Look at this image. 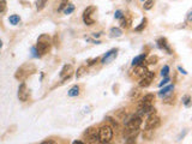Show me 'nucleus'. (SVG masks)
<instances>
[{
  "label": "nucleus",
  "instance_id": "32",
  "mask_svg": "<svg viewBox=\"0 0 192 144\" xmlns=\"http://www.w3.org/2000/svg\"><path fill=\"white\" fill-rule=\"evenodd\" d=\"M41 144H57L54 141H51V139H48V141H45V142H42Z\"/></svg>",
  "mask_w": 192,
  "mask_h": 144
},
{
  "label": "nucleus",
  "instance_id": "2",
  "mask_svg": "<svg viewBox=\"0 0 192 144\" xmlns=\"http://www.w3.org/2000/svg\"><path fill=\"white\" fill-rule=\"evenodd\" d=\"M98 138L101 141V144L109 143L110 139L113 138V129L108 125H103L98 129Z\"/></svg>",
  "mask_w": 192,
  "mask_h": 144
},
{
  "label": "nucleus",
  "instance_id": "8",
  "mask_svg": "<svg viewBox=\"0 0 192 144\" xmlns=\"http://www.w3.org/2000/svg\"><path fill=\"white\" fill-rule=\"evenodd\" d=\"M72 73H73V67H72V65H65L64 67H63V70L60 71V78H61V81H66V79H69L71 76H72Z\"/></svg>",
  "mask_w": 192,
  "mask_h": 144
},
{
  "label": "nucleus",
  "instance_id": "4",
  "mask_svg": "<svg viewBox=\"0 0 192 144\" xmlns=\"http://www.w3.org/2000/svg\"><path fill=\"white\" fill-rule=\"evenodd\" d=\"M142 125V118L139 115H133L130 120H127L126 123V130L129 132H137L138 129Z\"/></svg>",
  "mask_w": 192,
  "mask_h": 144
},
{
  "label": "nucleus",
  "instance_id": "18",
  "mask_svg": "<svg viewBox=\"0 0 192 144\" xmlns=\"http://www.w3.org/2000/svg\"><path fill=\"white\" fill-rule=\"evenodd\" d=\"M85 72H87V67H85V66H81V67L77 70V72H76V77H77V78H81L82 76L85 75Z\"/></svg>",
  "mask_w": 192,
  "mask_h": 144
},
{
  "label": "nucleus",
  "instance_id": "24",
  "mask_svg": "<svg viewBox=\"0 0 192 144\" xmlns=\"http://www.w3.org/2000/svg\"><path fill=\"white\" fill-rule=\"evenodd\" d=\"M168 73H169V66H168V65H165L163 69L161 70V76H162V77H168Z\"/></svg>",
  "mask_w": 192,
  "mask_h": 144
},
{
  "label": "nucleus",
  "instance_id": "28",
  "mask_svg": "<svg viewBox=\"0 0 192 144\" xmlns=\"http://www.w3.org/2000/svg\"><path fill=\"white\" fill-rule=\"evenodd\" d=\"M5 10H6V1L0 0V12H4Z\"/></svg>",
  "mask_w": 192,
  "mask_h": 144
},
{
  "label": "nucleus",
  "instance_id": "16",
  "mask_svg": "<svg viewBox=\"0 0 192 144\" xmlns=\"http://www.w3.org/2000/svg\"><path fill=\"white\" fill-rule=\"evenodd\" d=\"M121 34H122V31L119 28H112L110 29V36L112 37H120Z\"/></svg>",
  "mask_w": 192,
  "mask_h": 144
},
{
  "label": "nucleus",
  "instance_id": "14",
  "mask_svg": "<svg viewBox=\"0 0 192 144\" xmlns=\"http://www.w3.org/2000/svg\"><path fill=\"white\" fill-rule=\"evenodd\" d=\"M67 95H69L70 97H76V96H78V95H79V87H78V85L72 87V88L69 90Z\"/></svg>",
  "mask_w": 192,
  "mask_h": 144
},
{
  "label": "nucleus",
  "instance_id": "15",
  "mask_svg": "<svg viewBox=\"0 0 192 144\" xmlns=\"http://www.w3.org/2000/svg\"><path fill=\"white\" fill-rule=\"evenodd\" d=\"M173 89H174V85H168V87L163 88L162 90H160V91H159V95H160L161 97H165V96H167V95L171 93V90H173Z\"/></svg>",
  "mask_w": 192,
  "mask_h": 144
},
{
  "label": "nucleus",
  "instance_id": "35",
  "mask_svg": "<svg viewBox=\"0 0 192 144\" xmlns=\"http://www.w3.org/2000/svg\"><path fill=\"white\" fill-rule=\"evenodd\" d=\"M187 19H189V20H192V12H190V13H189V16H187Z\"/></svg>",
  "mask_w": 192,
  "mask_h": 144
},
{
  "label": "nucleus",
  "instance_id": "9",
  "mask_svg": "<svg viewBox=\"0 0 192 144\" xmlns=\"http://www.w3.org/2000/svg\"><path fill=\"white\" fill-rule=\"evenodd\" d=\"M28 97H29V91H28V88H26V85H25V83H22L20 85H19V88H18V99L20 100V101H26L28 100Z\"/></svg>",
  "mask_w": 192,
  "mask_h": 144
},
{
  "label": "nucleus",
  "instance_id": "1",
  "mask_svg": "<svg viewBox=\"0 0 192 144\" xmlns=\"http://www.w3.org/2000/svg\"><path fill=\"white\" fill-rule=\"evenodd\" d=\"M51 48V38L48 35L43 34L39 37L37 40V44H36V51L39 53V55H43L46 54Z\"/></svg>",
  "mask_w": 192,
  "mask_h": 144
},
{
  "label": "nucleus",
  "instance_id": "6",
  "mask_svg": "<svg viewBox=\"0 0 192 144\" xmlns=\"http://www.w3.org/2000/svg\"><path fill=\"white\" fill-rule=\"evenodd\" d=\"M96 10L95 6H89L87 7V10L83 12V20L87 25H93L94 24V19L91 18V13Z\"/></svg>",
  "mask_w": 192,
  "mask_h": 144
},
{
  "label": "nucleus",
  "instance_id": "7",
  "mask_svg": "<svg viewBox=\"0 0 192 144\" xmlns=\"http://www.w3.org/2000/svg\"><path fill=\"white\" fill-rule=\"evenodd\" d=\"M87 144H101V141L98 138V133L90 129L87 132Z\"/></svg>",
  "mask_w": 192,
  "mask_h": 144
},
{
  "label": "nucleus",
  "instance_id": "26",
  "mask_svg": "<svg viewBox=\"0 0 192 144\" xmlns=\"http://www.w3.org/2000/svg\"><path fill=\"white\" fill-rule=\"evenodd\" d=\"M66 6H67V0H61L60 6H59L58 11H63V10H64V7H66Z\"/></svg>",
  "mask_w": 192,
  "mask_h": 144
},
{
  "label": "nucleus",
  "instance_id": "30",
  "mask_svg": "<svg viewBox=\"0 0 192 144\" xmlns=\"http://www.w3.org/2000/svg\"><path fill=\"white\" fill-rule=\"evenodd\" d=\"M126 144H136V141H135V137H130L129 139H127V142Z\"/></svg>",
  "mask_w": 192,
  "mask_h": 144
},
{
  "label": "nucleus",
  "instance_id": "20",
  "mask_svg": "<svg viewBox=\"0 0 192 144\" xmlns=\"http://www.w3.org/2000/svg\"><path fill=\"white\" fill-rule=\"evenodd\" d=\"M47 1H48V0H37V1H36V7H37V10L41 11V10L46 6Z\"/></svg>",
  "mask_w": 192,
  "mask_h": 144
},
{
  "label": "nucleus",
  "instance_id": "12",
  "mask_svg": "<svg viewBox=\"0 0 192 144\" xmlns=\"http://www.w3.org/2000/svg\"><path fill=\"white\" fill-rule=\"evenodd\" d=\"M157 46H159L161 49L167 51V52H168V54H172V51H171L169 44H168V42H167V40H166V38H163V37L159 38V40H157Z\"/></svg>",
  "mask_w": 192,
  "mask_h": 144
},
{
  "label": "nucleus",
  "instance_id": "23",
  "mask_svg": "<svg viewBox=\"0 0 192 144\" xmlns=\"http://www.w3.org/2000/svg\"><path fill=\"white\" fill-rule=\"evenodd\" d=\"M130 23H131V20L130 19H126L125 17H122L121 18V28H129L130 26Z\"/></svg>",
  "mask_w": 192,
  "mask_h": 144
},
{
  "label": "nucleus",
  "instance_id": "31",
  "mask_svg": "<svg viewBox=\"0 0 192 144\" xmlns=\"http://www.w3.org/2000/svg\"><path fill=\"white\" fill-rule=\"evenodd\" d=\"M150 64H156V61H157V58L156 57H153V58H150Z\"/></svg>",
  "mask_w": 192,
  "mask_h": 144
},
{
  "label": "nucleus",
  "instance_id": "21",
  "mask_svg": "<svg viewBox=\"0 0 192 144\" xmlns=\"http://www.w3.org/2000/svg\"><path fill=\"white\" fill-rule=\"evenodd\" d=\"M183 102H184V105L186 106V107H190L192 103V100H191V96L190 95H185L184 96V99H183Z\"/></svg>",
  "mask_w": 192,
  "mask_h": 144
},
{
  "label": "nucleus",
  "instance_id": "17",
  "mask_svg": "<svg viewBox=\"0 0 192 144\" xmlns=\"http://www.w3.org/2000/svg\"><path fill=\"white\" fill-rule=\"evenodd\" d=\"M19 20H20V18H19V16H17V14H12V16H10V18H8V22H10L12 25H17V24L19 23Z\"/></svg>",
  "mask_w": 192,
  "mask_h": 144
},
{
  "label": "nucleus",
  "instance_id": "13",
  "mask_svg": "<svg viewBox=\"0 0 192 144\" xmlns=\"http://www.w3.org/2000/svg\"><path fill=\"white\" fill-rule=\"evenodd\" d=\"M145 58H147V55H145V54H141V55H138V57L133 58V60H132V66H138V65H143V63H144Z\"/></svg>",
  "mask_w": 192,
  "mask_h": 144
},
{
  "label": "nucleus",
  "instance_id": "36",
  "mask_svg": "<svg viewBox=\"0 0 192 144\" xmlns=\"http://www.w3.org/2000/svg\"><path fill=\"white\" fill-rule=\"evenodd\" d=\"M93 36H94V37H98V36H100V34H93Z\"/></svg>",
  "mask_w": 192,
  "mask_h": 144
},
{
  "label": "nucleus",
  "instance_id": "10",
  "mask_svg": "<svg viewBox=\"0 0 192 144\" xmlns=\"http://www.w3.org/2000/svg\"><path fill=\"white\" fill-rule=\"evenodd\" d=\"M116 53H118V49H112V51L107 52L106 55L102 58L101 63H102V64H108V63L113 61V60L116 58Z\"/></svg>",
  "mask_w": 192,
  "mask_h": 144
},
{
  "label": "nucleus",
  "instance_id": "25",
  "mask_svg": "<svg viewBox=\"0 0 192 144\" xmlns=\"http://www.w3.org/2000/svg\"><path fill=\"white\" fill-rule=\"evenodd\" d=\"M145 25H147V19L144 18V19L142 20V23H141V24H139V25L136 28V31H142V30L145 28Z\"/></svg>",
  "mask_w": 192,
  "mask_h": 144
},
{
  "label": "nucleus",
  "instance_id": "11",
  "mask_svg": "<svg viewBox=\"0 0 192 144\" xmlns=\"http://www.w3.org/2000/svg\"><path fill=\"white\" fill-rule=\"evenodd\" d=\"M147 72H148V69H147L144 65H138V66L135 67L132 75H133L135 77H137V78H142L144 75H147Z\"/></svg>",
  "mask_w": 192,
  "mask_h": 144
},
{
  "label": "nucleus",
  "instance_id": "38",
  "mask_svg": "<svg viewBox=\"0 0 192 144\" xmlns=\"http://www.w3.org/2000/svg\"><path fill=\"white\" fill-rule=\"evenodd\" d=\"M142 1H145V0H142Z\"/></svg>",
  "mask_w": 192,
  "mask_h": 144
},
{
  "label": "nucleus",
  "instance_id": "3",
  "mask_svg": "<svg viewBox=\"0 0 192 144\" xmlns=\"http://www.w3.org/2000/svg\"><path fill=\"white\" fill-rule=\"evenodd\" d=\"M160 124H161V120H160V118L156 115L155 109H153V111L149 113V117H148V119H147V123H145V130L151 131V130L159 127Z\"/></svg>",
  "mask_w": 192,
  "mask_h": 144
},
{
  "label": "nucleus",
  "instance_id": "29",
  "mask_svg": "<svg viewBox=\"0 0 192 144\" xmlns=\"http://www.w3.org/2000/svg\"><path fill=\"white\" fill-rule=\"evenodd\" d=\"M169 81H171V79H169V77H165V78H163V81H162V82H161L159 85H160V87H162V85H166V84H167Z\"/></svg>",
  "mask_w": 192,
  "mask_h": 144
},
{
  "label": "nucleus",
  "instance_id": "33",
  "mask_svg": "<svg viewBox=\"0 0 192 144\" xmlns=\"http://www.w3.org/2000/svg\"><path fill=\"white\" fill-rule=\"evenodd\" d=\"M178 70H179V71H180L183 75H187V72H186V71H185V70H184L181 66H179V67H178Z\"/></svg>",
  "mask_w": 192,
  "mask_h": 144
},
{
  "label": "nucleus",
  "instance_id": "27",
  "mask_svg": "<svg viewBox=\"0 0 192 144\" xmlns=\"http://www.w3.org/2000/svg\"><path fill=\"white\" fill-rule=\"evenodd\" d=\"M124 17V14H122V12L120 11V10H118V11H115V14H114V18H116V19H121Z\"/></svg>",
  "mask_w": 192,
  "mask_h": 144
},
{
  "label": "nucleus",
  "instance_id": "22",
  "mask_svg": "<svg viewBox=\"0 0 192 144\" xmlns=\"http://www.w3.org/2000/svg\"><path fill=\"white\" fill-rule=\"evenodd\" d=\"M153 6H154V0H145L144 1V5H143L144 10H150Z\"/></svg>",
  "mask_w": 192,
  "mask_h": 144
},
{
  "label": "nucleus",
  "instance_id": "37",
  "mask_svg": "<svg viewBox=\"0 0 192 144\" xmlns=\"http://www.w3.org/2000/svg\"><path fill=\"white\" fill-rule=\"evenodd\" d=\"M1 47H2V41L0 40V48H1Z\"/></svg>",
  "mask_w": 192,
  "mask_h": 144
},
{
  "label": "nucleus",
  "instance_id": "19",
  "mask_svg": "<svg viewBox=\"0 0 192 144\" xmlns=\"http://www.w3.org/2000/svg\"><path fill=\"white\" fill-rule=\"evenodd\" d=\"M75 11V5L73 4H69L65 8H64V13L65 14H70V13H72Z\"/></svg>",
  "mask_w": 192,
  "mask_h": 144
},
{
  "label": "nucleus",
  "instance_id": "34",
  "mask_svg": "<svg viewBox=\"0 0 192 144\" xmlns=\"http://www.w3.org/2000/svg\"><path fill=\"white\" fill-rule=\"evenodd\" d=\"M72 144H84V143H83L82 141H75V142H73Z\"/></svg>",
  "mask_w": 192,
  "mask_h": 144
},
{
  "label": "nucleus",
  "instance_id": "5",
  "mask_svg": "<svg viewBox=\"0 0 192 144\" xmlns=\"http://www.w3.org/2000/svg\"><path fill=\"white\" fill-rule=\"evenodd\" d=\"M154 77H155L154 72L148 71V72H147V75H144V76L139 79V87H141V88H147V87H149V85L151 84V82H153V78H154Z\"/></svg>",
  "mask_w": 192,
  "mask_h": 144
}]
</instances>
